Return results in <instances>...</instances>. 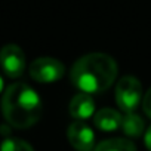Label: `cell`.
Listing matches in <instances>:
<instances>
[{"label":"cell","mask_w":151,"mask_h":151,"mask_svg":"<svg viewBox=\"0 0 151 151\" xmlns=\"http://www.w3.org/2000/svg\"><path fill=\"white\" fill-rule=\"evenodd\" d=\"M70 114L77 120V122H82V120H86L89 119L93 111H95V101L91 95L88 93H79L76 95L71 102H70Z\"/></svg>","instance_id":"cell-7"},{"label":"cell","mask_w":151,"mask_h":151,"mask_svg":"<svg viewBox=\"0 0 151 151\" xmlns=\"http://www.w3.org/2000/svg\"><path fill=\"white\" fill-rule=\"evenodd\" d=\"M0 67L9 77H19L25 68V56L22 49L17 45H5L0 49Z\"/></svg>","instance_id":"cell-5"},{"label":"cell","mask_w":151,"mask_h":151,"mask_svg":"<svg viewBox=\"0 0 151 151\" xmlns=\"http://www.w3.org/2000/svg\"><path fill=\"white\" fill-rule=\"evenodd\" d=\"M65 67L61 61L49 56L37 58L30 65V76L39 83H53L64 77Z\"/></svg>","instance_id":"cell-4"},{"label":"cell","mask_w":151,"mask_h":151,"mask_svg":"<svg viewBox=\"0 0 151 151\" xmlns=\"http://www.w3.org/2000/svg\"><path fill=\"white\" fill-rule=\"evenodd\" d=\"M67 136L70 144L77 151H92L95 145V135L92 129L83 122H73L68 126Z\"/></svg>","instance_id":"cell-6"},{"label":"cell","mask_w":151,"mask_h":151,"mask_svg":"<svg viewBox=\"0 0 151 151\" xmlns=\"http://www.w3.org/2000/svg\"><path fill=\"white\" fill-rule=\"evenodd\" d=\"M142 107H144V111L145 114L151 119V88L148 89V92L145 93L144 96V101H142Z\"/></svg>","instance_id":"cell-12"},{"label":"cell","mask_w":151,"mask_h":151,"mask_svg":"<svg viewBox=\"0 0 151 151\" xmlns=\"http://www.w3.org/2000/svg\"><path fill=\"white\" fill-rule=\"evenodd\" d=\"M2 111L9 124L18 129H27L39 122L43 107L33 88L25 83H14L3 93Z\"/></svg>","instance_id":"cell-2"},{"label":"cell","mask_w":151,"mask_h":151,"mask_svg":"<svg viewBox=\"0 0 151 151\" xmlns=\"http://www.w3.org/2000/svg\"><path fill=\"white\" fill-rule=\"evenodd\" d=\"M0 151H34L33 147L19 138H6L2 145H0Z\"/></svg>","instance_id":"cell-11"},{"label":"cell","mask_w":151,"mask_h":151,"mask_svg":"<svg viewBox=\"0 0 151 151\" xmlns=\"http://www.w3.org/2000/svg\"><path fill=\"white\" fill-rule=\"evenodd\" d=\"M145 145H147V148L151 151V126L147 129V132H145Z\"/></svg>","instance_id":"cell-13"},{"label":"cell","mask_w":151,"mask_h":151,"mask_svg":"<svg viewBox=\"0 0 151 151\" xmlns=\"http://www.w3.org/2000/svg\"><path fill=\"white\" fill-rule=\"evenodd\" d=\"M142 96L141 82L132 76L122 77L116 86V102L126 114L133 113Z\"/></svg>","instance_id":"cell-3"},{"label":"cell","mask_w":151,"mask_h":151,"mask_svg":"<svg viewBox=\"0 0 151 151\" xmlns=\"http://www.w3.org/2000/svg\"><path fill=\"white\" fill-rule=\"evenodd\" d=\"M93 151H136V147L132 141L124 138H113L99 142Z\"/></svg>","instance_id":"cell-9"},{"label":"cell","mask_w":151,"mask_h":151,"mask_svg":"<svg viewBox=\"0 0 151 151\" xmlns=\"http://www.w3.org/2000/svg\"><path fill=\"white\" fill-rule=\"evenodd\" d=\"M122 119H123V116L119 111H116L113 108H102L93 116V123L101 130L113 132L122 126Z\"/></svg>","instance_id":"cell-8"},{"label":"cell","mask_w":151,"mask_h":151,"mask_svg":"<svg viewBox=\"0 0 151 151\" xmlns=\"http://www.w3.org/2000/svg\"><path fill=\"white\" fill-rule=\"evenodd\" d=\"M145 124L141 116L135 114V113H129L126 116H123L122 119V129L127 136H139L144 130Z\"/></svg>","instance_id":"cell-10"},{"label":"cell","mask_w":151,"mask_h":151,"mask_svg":"<svg viewBox=\"0 0 151 151\" xmlns=\"http://www.w3.org/2000/svg\"><path fill=\"white\" fill-rule=\"evenodd\" d=\"M2 89H3V80H2V77H0V92H2Z\"/></svg>","instance_id":"cell-14"},{"label":"cell","mask_w":151,"mask_h":151,"mask_svg":"<svg viewBox=\"0 0 151 151\" xmlns=\"http://www.w3.org/2000/svg\"><path fill=\"white\" fill-rule=\"evenodd\" d=\"M117 77V64L105 53H89L77 59L71 68V82L83 93H101Z\"/></svg>","instance_id":"cell-1"}]
</instances>
